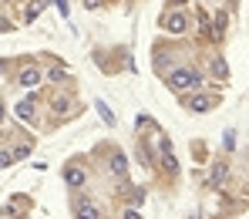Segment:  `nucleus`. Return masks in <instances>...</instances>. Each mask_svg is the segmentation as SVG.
<instances>
[{"instance_id": "nucleus-1", "label": "nucleus", "mask_w": 249, "mask_h": 219, "mask_svg": "<svg viewBox=\"0 0 249 219\" xmlns=\"http://www.w3.org/2000/svg\"><path fill=\"white\" fill-rule=\"evenodd\" d=\"M168 88L172 91H199L202 88V74L196 68H175L168 74Z\"/></svg>"}, {"instance_id": "nucleus-2", "label": "nucleus", "mask_w": 249, "mask_h": 219, "mask_svg": "<svg viewBox=\"0 0 249 219\" xmlns=\"http://www.w3.org/2000/svg\"><path fill=\"white\" fill-rule=\"evenodd\" d=\"M165 31L168 34H185L189 31V14H172L165 20Z\"/></svg>"}, {"instance_id": "nucleus-3", "label": "nucleus", "mask_w": 249, "mask_h": 219, "mask_svg": "<svg viewBox=\"0 0 249 219\" xmlns=\"http://www.w3.org/2000/svg\"><path fill=\"white\" fill-rule=\"evenodd\" d=\"M226 175H229V165H226V162H215V165H212V175H209V185L219 189V185L226 182Z\"/></svg>"}, {"instance_id": "nucleus-4", "label": "nucleus", "mask_w": 249, "mask_h": 219, "mask_svg": "<svg viewBox=\"0 0 249 219\" xmlns=\"http://www.w3.org/2000/svg\"><path fill=\"white\" fill-rule=\"evenodd\" d=\"M41 78H44V74L37 71V68H24V71H20V85H24V88H37V85H41Z\"/></svg>"}, {"instance_id": "nucleus-5", "label": "nucleus", "mask_w": 249, "mask_h": 219, "mask_svg": "<svg viewBox=\"0 0 249 219\" xmlns=\"http://www.w3.org/2000/svg\"><path fill=\"white\" fill-rule=\"evenodd\" d=\"M74 213H78V219H101V213H98V206H94V202H78V206H74Z\"/></svg>"}, {"instance_id": "nucleus-6", "label": "nucleus", "mask_w": 249, "mask_h": 219, "mask_svg": "<svg viewBox=\"0 0 249 219\" xmlns=\"http://www.w3.org/2000/svg\"><path fill=\"white\" fill-rule=\"evenodd\" d=\"M64 182H68L71 189H81L84 182H88V175H84L81 169H68V172H64Z\"/></svg>"}, {"instance_id": "nucleus-7", "label": "nucleus", "mask_w": 249, "mask_h": 219, "mask_svg": "<svg viewBox=\"0 0 249 219\" xmlns=\"http://www.w3.org/2000/svg\"><path fill=\"white\" fill-rule=\"evenodd\" d=\"M189 108H192V111H209V108H212V98H209V94H196V98L189 101Z\"/></svg>"}, {"instance_id": "nucleus-8", "label": "nucleus", "mask_w": 249, "mask_h": 219, "mask_svg": "<svg viewBox=\"0 0 249 219\" xmlns=\"http://www.w3.org/2000/svg\"><path fill=\"white\" fill-rule=\"evenodd\" d=\"M226 24H229V20H226V14H219V17L212 20V37H215V41H222V34H226Z\"/></svg>"}, {"instance_id": "nucleus-9", "label": "nucleus", "mask_w": 249, "mask_h": 219, "mask_svg": "<svg viewBox=\"0 0 249 219\" xmlns=\"http://www.w3.org/2000/svg\"><path fill=\"white\" fill-rule=\"evenodd\" d=\"M108 169H111L115 175H124V155L122 152H115V155L108 159Z\"/></svg>"}, {"instance_id": "nucleus-10", "label": "nucleus", "mask_w": 249, "mask_h": 219, "mask_svg": "<svg viewBox=\"0 0 249 219\" xmlns=\"http://www.w3.org/2000/svg\"><path fill=\"white\" fill-rule=\"evenodd\" d=\"M17 115H20L24 122H31V118H34V101H31V98L20 101V105H17Z\"/></svg>"}, {"instance_id": "nucleus-11", "label": "nucleus", "mask_w": 249, "mask_h": 219, "mask_svg": "<svg viewBox=\"0 0 249 219\" xmlns=\"http://www.w3.org/2000/svg\"><path fill=\"white\" fill-rule=\"evenodd\" d=\"M212 74H215V78H226V74H229V68H226V61H222V57H215V61H212Z\"/></svg>"}, {"instance_id": "nucleus-12", "label": "nucleus", "mask_w": 249, "mask_h": 219, "mask_svg": "<svg viewBox=\"0 0 249 219\" xmlns=\"http://www.w3.org/2000/svg\"><path fill=\"white\" fill-rule=\"evenodd\" d=\"M94 108H98V115H101L108 125H115V118H111V111H108V105H105V101H94Z\"/></svg>"}, {"instance_id": "nucleus-13", "label": "nucleus", "mask_w": 249, "mask_h": 219, "mask_svg": "<svg viewBox=\"0 0 249 219\" xmlns=\"http://www.w3.org/2000/svg\"><path fill=\"white\" fill-rule=\"evenodd\" d=\"M14 165V152H3L0 148V169H10Z\"/></svg>"}, {"instance_id": "nucleus-14", "label": "nucleus", "mask_w": 249, "mask_h": 219, "mask_svg": "<svg viewBox=\"0 0 249 219\" xmlns=\"http://www.w3.org/2000/svg\"><path fill=\"white\" fill-rule=\"evenodd\" d=\"M37 17H41V3H31L27 7V20H37Z\"/></svg>"}, {"instance_id": "nucleus-15", "label": "nucleus", "mask_w": 249, "mask_h": 219, "mask_svg": "<svg viewBox=\"0 0 249 219\" xmlns=\"http://www.w3.org/2000/svg\"><path fill=\"white\" fill-rule=\"evenodd\" d=\"M47 78H51L54 85H61V81H64V71H61V68H54V71H47Z\"/></svg>"}, {"instance_id": "nucleus-16", "label": "nucleus", "mask_w": 249, "mask_h": 219, "mask_svg": "<svg viewBox=\"0 0 249 219\" xmlns=\"http://www.w3.org/2000/svg\"><path fill=\"white\" fill-rule=\"evenodd\" d=\"M142 202H145V192L135 189V192H131V206H142Z\"/></svg>"}, {"instance_id": "nucleus-17", "label": "nucleus", "mask_w": 249, "mask_h": 219, "mask_svg": "<svg viewBox=\"0 0 249 219\" xmlns=\"http://www.w3.org/2000/svg\"><path fill=\"white\" fill-rule=\"evenodd\" d=\"M27 155H31V148H27V145H20V148H14V159H27Z\"/></svg>"}, {"instance_id": "nucleus-18", "label": "nucleus", "mask_w": 249, "mask_h": 219, "mask_svg": "<svg viewBox=\"0 0 249 219\" xmlns=\"http://www.w3.org/2000/svg\"><path fill=\"white\" fill-rule=\"evenodd\" d=\"M124 219H142V216H138V209H135V206H131V209H128V213H124Z\"/></svg>"}, {"instance_id": "nucleus-19", "label": "nucleus", "mask_w": 249, "mask_h": 219, "mask_svg": "<svg viewBox=\"0 0 249 219\" xmlns=\"http://www.w3.org/2000/svg\"><path fill=\"white\" fill-rule=\"evenodd\" d=\"M54 3H57V10H61V14H68V0H54Z\"/></svg>"}, {"instance_id": "nucleus-20", "label": "nucleus", "mask_w": 249, "mask_h": 219, "mask_svg": "<svg viewBox=\"0 0 249 219\" xmlns=\"http://www.w3.org/2000/svg\"><path fill=\"white\" fill-rule=\"evenodd\" d=\"M3 31H10V20H0V34H3Z\"/></svg>"}, {"instance_id": "nucleus-21", "label": "nucleus", "mask_w": 249, "mask_h": 219, "mask_svg": "<svg viewBox=\"0 0 249 219\" xmlns=\"http://www.w3.org/2000/svg\"><path fill=\"white\" fill-rule=\"evenodd\" d=\"M84 3H88V7H101V0H84Z\"/></svg>"}, {"instance_id": "nucleus-22", "label": "nucleus", "mask_w": 249, "mask_h": 219, "mask_svg": "<svg viewBox=\"0 0 249 219\" xmlns=\"http://www.w3.org/2000/svg\"><path fill=\"white\" fill-rule=\"evenodd\" d=\"M3 115H7V111H3V105H0V122H3Z\"/></svg>"}]
</instances>
